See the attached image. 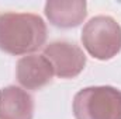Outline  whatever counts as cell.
I'll return each mask as SVG.
<instances>
[{"label":"cell","instance_id":"3957f363","mask_svg":"<svg viewBox=\"0 0 121 119\" xmlns=\"http://www.w3.org/2000/svg\"><path fill=\"white\" fill-rule=\"evenodd\" d=\"M82 44L94 59H113L121 51L120 24L110 16L93 17L82 30Z\"/></svg>","mask_w":121,"mask_h":119},{"label":"cell","instance_id":"52a82bcc","mask_svg":"<svg viewBox=\"0 0 121 119\" xmlns=\"http://www.w3.org/2000/svg\"><path fill=\"white\" fill-rule=\"evenodd\" d=\"M34 98L26 90L9 86L0 90V119H32Z\"/></svg>","mask_w":121,"mask_h":119},{"label":"cell","instance_id":"277c9868","mask_svg":"<svg viewBox=\"0 0 121 119\" xmlns=\"http://www.w3.org/2000/svg\"><path fill=\"white\" fill-rule=\"evenodd\" d=\"M51 62L55 76L60 79H73L79 76L86 66V55L73 42L55 41L44 48L42 53Z\"/></svg>","mask_w":121,"mask_h":119},{"label":"cell","instance_id":"8992f818","mask_svg":"<svg viewBox=\"0 0 121 119\" xmlns=\"http://www.w3.org/2000/svg\"><path fill=\"white\" fill-rule=\"evenodd\" d=\"M45 16L55 27L73 28L86 18L87 3L85 0H49L45 3Z\"/></svg>","mask_w":121,"mask_h":119},{"label":"cell","instance_id":"6da1fadb","mask_svg":"<svg viewBox=\"0 0 121 119\" xmlns=\"http://www.w3.org/2000/svg\"><path fill=\"white\" fill-rule=\"evenodd\" d=\"M47 41L44 20L32 13L7 11L0 14V49L20 56L38 51Z\"/></svg>","mask_w":121,"mask_h":119},{"label":"cell","instance_id":"7a4b0ae2","mask_svg":"<svg viewBox=\"0 0 121 119\" xmlns=\"http://www.w3.org/2000/svg\"><path fill=\"white\" fill-rule=\"evenodd\" d=\"M76 119H121V90L96 86L80 90L73 98Z\"/></svg>","mask_w":121,"mask_h":119},{"label":"cell","instance_id":"5b68a950","mask_svg":"<svg viewBox=\"0 0 121 119\" xmlns=\"http://www.w3.org/2000/svg\"><path fill=\"white\" fill-rule=\"evenodd\" d=\"M54 67L44 55H27L17 62V81L27 90H39L52 81Z\"/></svg>","mask_w":121,"mask_h":119}]
</instances>
